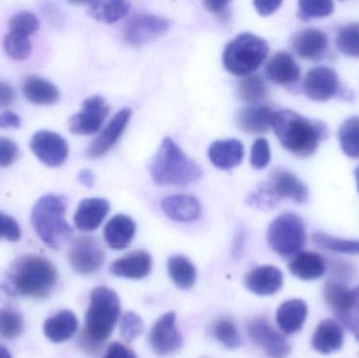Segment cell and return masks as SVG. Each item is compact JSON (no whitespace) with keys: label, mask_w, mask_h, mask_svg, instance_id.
Returning <instances> with one entry per match:
<instances>
[{"label":"cell","mask_w":359,"mask_h":358,"mask_svg":"<svg viewBox=\"0 0 359 358\" xmlns=\"http://www.w3.org/2000/svg\"><path fill=\"white\" fill-rule=\"evenodd\" d=\"M312 241L323 249L339 254H359V241L355 240L339 239L324 233H316L312 235Z\"/></svg>","instance_id":"cell-36"},{"label":"cell","mask_w":359,"mask_h":358,"mask_svg":"<svg viewBox=\"0 0 359 358\" xmlns=\"http://www.w3.org/2000/svg\"><path fill=\"white\" fill-rule=\"evenodd\" d=\"M284 283V275L280 269L270 265L259 266L247 273L245 285L257 296H267L280 291Z\"/></svg>","instance_id":"cell-17"},{"label":"cell","mask_w":359,"mask_h":358,"mask_svg":"<svg viewBox=\"0 0 359 358\" xmlns=\"http://www.w3.org/2000/svg\"><path fill=\"white\" fill-rule=\"evenodd\" d=\"M25 330L22 315L11 309H0V336L6 340L19 338Z\"/></svg>","instance_id":"cell-38"},{"label":"cell","mask_w":359,"mask_h":358,"mask_svg":"<svg viewBox=\"0 0 359 358\" xmlns=\"http://www.w3.org/2000/svg\"><path fill=\"white\" fill-rule=\"evenodd\" d=\"M339 143L348 157L359 158V117L346 120L339 128Z\"/></svg>","instance_id":"cell-34"},{"label":"cell","mask_w":359,"mask_h":358,"mask_svg":"<svg viewBox=\"0 0 359 358\" xmlns=\"http://www.w3.org/2000/svg\"><path fill=\"white\" fill-rule=\"evenodd\" d=\"M249 338L253 344L263 348L269 358H286L290 354L291 347L283 334L271 327L267 319L255 317L247 326Z\"/></svg>","instance_id":"cell-10"},{"label":"cell","mask_w":359,"mask_h":358,"mask_svg":"<svg viewBox=\"0 0 359 358\" xmlns=\"http://www.w3.org/2000/svg\"><path fill=\"white\" fill-rule=\"evenodd\" d=\"M22 90L25 98L34 104H54L60 95L55 84L38 76L25 78Z\"/></svg>","instance_id":"cell-30"},{"label":"cell","mask_w":359,"mask_h":358,"mask_svg":"<svg viewBox=\"0 0 359 358\" xmlns=\"http://www.w3.org/2000/svg\"><path fill=\"white\" fill-rule=\"evenodd\" d=\"M21 237L20 227L12 216L0 212V240L8 242H18Z\"/></svg>","instance_id":"cell-46"},{"label":"cell","mask_w":359,"mask_h":358,"mask_svg":"<svg viewBox=\"0 0 359 358\" xmlns=\"http://www.w3.org/2000/svg\"><path fill=\"white\" fill-rule=\"evenodd\" d=\"M130 117H132V111L130 109H122L121 111H118L107 124V128L90 143V146L86 149V156L90 159H97L104 156L121 138Z\"/></svg>","instance_id":"cell-15"},{"label":"cell","mask_w":359,"mask_h":358,"mask_svg":"<svg viewBox=\"0 0 359 358\" xmlns=\"http://www.w3.org/2000/svg\"><path fill=\"white\" fill-rule=\"evenodd\" d=\"M170 27V20L165 17L153 14L136 15L126 25L124 39L130 46L139 48L165 34Z\"/></svg>","instance_id":"cell-9"},{"label":"cell","mask_w":359,"mask_h":358,"mask_svg":"<svg viewBox=\"0 0 359 358\" xmlns=\"http://www.w3.org/2000/svg\"><path fill=\"white\" fill-rule=\"evenodd\" d=\"M109 207V201L101 198L82 200L74 216L75 226L83 233L96 230L107 218Z\"/></svg>","instance_id":"cell-18"},{"label":"cell","mask_w":359,"mask_h":358,"mask_svg":"<svg viewBox=\"0 0 359 358\" xmlns=\"http://www.w3.org/2000/svg\"><path fill=\"white\" fill-rule=\"evenodd\" d=\"M168 273L177 287L189 289L196 284V269L185 256H174L168 260Z\"/></svg>","instance_id":"cell-33"},{"label":"cell","mask_w":359,"mask_h":358,"mask_svg":"<svg viewBox=\"0 0 359 358\" xmlns=\"http://www.w3.org/2000/svg\"><path fill=\"white\" fill-rule=\"evenodd\" d=\"M153 269V259L145 250H137L126 254L111 264V273L116 277L141 280L147 277Z\"/></svg>","instance_id":"cell-19"},{"label":"cell","mask_w":359,"mask_h":358,"mask_svg":"<svg viewBox=\"0 0 359 358\" xmlns=\"http://www.w3.org/2000/svg\"><path fill=\"white\" fill-rule=\"evenodd\" d=\"M149 174L157 184L184 186L196 182L203 172L172 139L165 138L149 164Z\"/></svg>","instance_id":"cell-4"},{"label":"cell","mask_w":359,"mask_h":358,"mask_svg":"<svg viewBox=\"0 0 359 358\" xmlns=\"http://www.w3.org/2000/svg\"><path fill=\"white\" fill-rule=\"evenodd\" d=\"M8 27L12 33L29 37L39 29V21L29 12H20L11 17Z\"/></svg>","instance_id":"cell-42"},{"label":"cell","mask_w":359,"mask_h":358,"mask_svg":"<svg viewBox=\"0 0 359 358\" xmlns=\"http://www.w3.org/2000/svg\"><path fill=\"white\" fill-rule=\"evenodd\" d=\"M244 146L236 139L219 140L213 142L208 149L211 163L219 170H231L242 163L244 159Z\"/></svg>","instance_id":"cell-21"},{"label":"cell","mask_w":359,"mask_h":358,"mask_svg":"<svg viewBox=\"0 0 359 358\" xmlns=\"http://www.w3.org/2000/svg\"><path fill=\"white\" fill-rule=\"evenodd\" d=\"M238 92H240L241 98L245 102L257 104L266 98L268 90L267 85L261 76L250 75L247 76L241 81Z\"/></svg>","instance_id":"cell-37"},{"label":"cell","mask_w":359,"mask_h":358,"mask_svg":"<svg viewBox=\"0 0 359 358\" xmlns=\"http://www.w3.org/2000/svg\"><path fill=\"white\" fill-rule=\"evenodd\" d=\"M67 199L62 195H46L32 210L31 223L39 239L48 247L58 249L74 235L65 220Z\"/></svg>","instance_id":"cell-5"},{"label":"cell","mask_w":359,"mask_h":358,"mask_svg":"<svg viewBox=\"0 0 359 358\" xmlns=\"http://www.w3.org/2000/svg\"><path fill=\"white\" fill-rule=\"evenodd\" d=\"M58 282V273L43 256L25 254L13 261L1 288L13 296L43 300L50 296Z\"/></svg>","instance_id":"cell-1"},{"label":"cell","mask_w":359,"mask_h":358,"mask_svg":"<svg viewBox=\"0 0 359 358\" xmlns=\"http://www.w3.org/2000/svg\"><path fill=\"white\" fill-rule=\"evenodd\" d=\"M21 125V119L17 113L6 111L0 113V128H18Z\"/></svg>","instance_id":"cell-50"},{"label":"cell","mask_w":359,"mask_h":358,"mask_svg":"<svg viewBox=\"0 0 359 358\" xmlns=\"http://www.w3.org/2000/svg\"><path fill=\"white\" fill-rule=\"evenodd\" d=\"M103 358H137L136 353L121 343H113L109 345Z\"/></svg>","instance_id":"cell-48"},{"label":"cell","mask_w":359,"mask_h":358,"mask_svg":"<svg viewBox=\"0 0 359 358\" xmlns=\"http://www.w3.org/2000/svg\"><path fill=\"white\" fill-rule=\"evenodd\" d=\"M354 303L348 312L337 317L341 324L353 333L359 343V286L353 289Z\"/></svg>","instance_id":"cell-45"},{"label":"cell","mask_w":359,"mask_h":358,"mask_svg":"<svg viewBox=\"0 0 359 358\" xmlns=\"http://www.w3.org/2000/svg\"><path fill=\"white\" fill-rule=\"evenodd\" d=\"M354 174H355L356 184H358V191L359 193V166L356 168L355 172H354Z\"/></svg>","instance_id":"cell-55"},{"label":"cell","mask_w":359,"mask_h":358,"mask_svg":"<svg viewBox=\"0 0 359 358\" xmlns=\"http://www.w3.org/2000/svg\"><path fill=\"white\" fill-rule=\"evenodd\" d=\"M334 4L330 0H302L299 2V18L304 21L322 18L332 14Z\"/></svg>","instance_id":"cell-41"},{"label":"cell","mask_w":359,"mask_h":358,"mask_svg":"<svg viewBox=\"0 0 359 358\" xmlns=\"http://www.w3.org/2000/svg\"><path fill=\"white\" fill-rule=\"evenodd\" d=\"M337 46L343 54L359 57V22L350 23L339 29Z\"/></svg>","instance_id":"cell-39"},{"label":"cell","mask_w":359,"mask_h":358,"mask_svg":"<svg viewBox=\"0 0 359 358\" xmlns=\"http://www.w3.org/2000/svg\"><path fill=\"white\" fill-rule=\"evenodd\" d=\"M18 146L14 141L0 137V167L12 165L18 158Z\"/></svg>","instance_id":"cell-47"},{"label":"cell","mask_w":359,"mask_h":358,"mask_svg":"<svg viewBox=\"0 0 359 358\" xmlns=\"http://www.w3.org/2000/svg\"><path fill=\"white\" fill-rule=\"evenodd\" d=\"M308 306L303 300H289L278 307L276 323L285 334H294L302 330L307 319Z\"/></svg>","instance_id":"cell-26"},{"label":"cell","mask_w":359,"mask_h":358,"mask_svg":"<svg viewBox=\"0 0 359 358\" xmlns=\"http://www.w3.org/2000/svg\"><path fill=\"white\" fill-rule=\"evenodd\" d=\"M67 260L76 273L92 275L104 263L105 252L96 237L83 235L72 242L67 252Z\"/></svg>","instance_id":"cell-8"},{"label":"cell","mask_w":359,"mask_h":358,"mask_svg":"<svg viewBox=\"0 0 359 358\" xmlns=\"http://www.w3.org/2000/svg\"><path fill=\"white\" fill-rule=\"evenodd\" d=\"M269 46L265 39L252 33H242L226 46L223 63L229 73L249 76L267 58Z\"/></svg>","instance_id":"cell-6"},{"label":"cell","mask_w":359,"mask_h":358,"mask_svg":"<svg viewBox=\"0 0 359 358\" xmlns=\"http://www.w3.org/2000/svg\"><path fill=\"white\" fill-rule=\"evenodd\" d=\"M324 298L331 310L337 317L348 312L354 303L353 290L341 282L328 281L324 286Z\"/></svg>","instance_id":"cell-31"},{"label":"cell","mask_w":359,"mask_h":358,"mask_svg":"<svg viewBox=\"0 0 359 358\" xmlns=\"http://www.w3.org/2000/svg\"><path fill=\"white\" fill-rule=\"evenodd\" d=\"M272 128L283 147L302 158L313 155L327 136L324 123L311 121L291 109L276 111Z\"/></svg>","instance_id":"cell-3"},{"label":"cell","mask_w":359,"mask_h":358,"mask_svg":"<svg viewBox=\"0 0 359 358\" xmlns=\"http://www.w3.org/2000/svg\"><path fill=\"white\" fill-rule=\"evenodd\" d=\"M266 74L274 83L289 85L299 79L301 71L294 58L289 53L278 52L268 61Z\"/></svg>","instance_id":"cell-24"},{"label":"cell","mask_w":359,"mask_h":358,"mask_svg":"<svg viewBox=\"0 0 359 358\" xmlns=\"http://www.w3.org/2000/svg\"><path fill=\"white\" fill-rule=\"evenodd\" d=\"M136 230V223L132 218L126 214H117L105 225L103 235L109 248L122 250L132 243Z\"/></svg>","instance_id":"cell-22"},{"label":"cell","mask_w":359,"mask_h":358,"mask_svg":"<svg viewBox=\"0 0 359 358\" xmlns=\"http://www.w3.org/2000/svg\"><path fill=\"white\" fill-rule=\"evenodd\" d=\"M4 48L14 60H25L31 55V40L25 36L8 32L4 39Z\"/></svg>","instance_id":"cell-40"},{"label":"cell","mask_w":359,"mask_h":358,"mask_svg":"<svg viewBox=\"0 0 359 358\" xmlns=\"http://www.w3.org/2000/svg\"><path fill=\"white\" fill-rule=\"evenodd\" d=\"M307 240L305 225L297 214L287 212L272 221L267 233L271 249L283 258L297 256Z\"/></svg>","instance_id":"cell-7"},{"label":"cell","mask_w":359,"mask_h":358,"mask_svg":"<svg viewBox=\"0 0 359 358\" xmlns=\"http://www.w3.org/2000/svg\"><path fill=\"white\" fill-rule=\"evenodd\" d=\"M36 157L50 167L63 165L69 157V144L60 135L50 130H39L29 143Z\"/></svg>","instance_id":"cell-13"},{"label":"cell","mask_w":359,"mask_h":358,"mask_svg":"<svg viewBox=\"0 0 359 358\" xmlns=\"http://www.w3.org/2000/svg\"><path fill=\"white\" fill-rule=\"evenodd\" d=\"M344 330L341 324L333 319L322 322L312 338V347L322 354H330L341 350L344 345Z\"/></svg>","instance_id":"cell-25"},{"label":"cell","mask_w":359,"mask_h":358,"mask_svg":"<svg viewBox=\"0 0 359 358\" xmlns=\"http://www.w3.org/2000/svg\"><path fill=\"white\" fill-rule=\"evenodd\" d=\"M15 100V92L12 86L0 81V109L10 106Z\"/></svg>","instance_id":"cell-49"},{"label":"cell","mask_w":359,"mask_h":358,"mask_svg":"<svg viewBox=\"0 0 359 358\" xmlns=\"http://www.w3.org/2000/svg\"><path fill=\"white\" fill-rule=\"evenodd\" d=\"M0 358H12L10 351L2 345H0Z\"/></svg>","instance_id":"cell-54"},{"label":"cell","mask_w":359,"mask_h":358,"mask_svg":"<svg viewBox=\"0 0 359 358\" xmlns=\"http://www.w3.org/2000/svg\"><path fill=\"white\" fill-rule=\"evenodd\" d=\"M144 330V324L140 315L130 311L123 315L120 323V331L124 340L130 343L138 338Z\"/></svg>","instance_id":"cell-43"},{"label":"cell","mask_w":359,"mask_h":358,"mask_svg":"<svg viewBox=\"0 0 359 358\" xmlns=\"http://www.w3.org/2000/svg\"><path fill=\"white\" fill-rule=\"evenodd\" d=\"M289 270L303 281H312L325 275L326 262L316 252H301L289 263Z\"/></svg>","instance_id":"cell-28"},{"label":"cell","mask_w":359,"mask_h":358,"mask_svg":"<svg viewBox=\"0 0 359 358\" xmlns=\"http://www.w3.org/2000/svg\"><path fill=\"white\" fill-rule=\"evenodd\" d=\"M303 88L308 98L318 102H325L339 92V76L331 67H316L308 71Z\"/></svg>","instance_id":"cell-14"},{"label":"cell","mask_w":359,"mask_h":358,"mask_svg":"<svg viewBox=\"0 0 359 358\" xmlns=\"http://www.w3.org/2000/svg\"><path fill=\"white\" fill-rule=\"evenodd\" d=\"M266 184L278 202L282 199H291L297 203L303 204L309 195L308 187L292 172L287 170L272 172Z\"/></svg>","instance_id":"cell-16"},{"label":"cell","mask_w":359,"mask_h":358,"mask_svg":"<svg viewBox=\"0 0 359 358\" xmlns=\"http://www.w3.org/2000/svg\"><path fill=\"white\" fill-rule=\"evenodd\" d=\"M121 313L119 296L107 287H97L90 294L86 326L79 336V346L88 354H97L109 340Z\"/></svg>","instance_id":"cell-2"},{"label":"cell","mask_w":359,"mask_h":358,"mask_svg":"<svg viewBox=\"0 0 359 358\" xmlns=\"http://www.w3.org/2000/svg\"><path fill=\"white\" fill-rule=\"evenodd\" d=\"M274 111L266 105H255L240 111L238 124L248 134H264L272 128Z\"/></svg>","instance_id":"cell-29"},{"label":"cell","mask_w":359,"mask_h":358,"mask_svg":"<svg viewBox=\"0 0 359 358\" xmlns=\"http://www.w3.org/2000/svg\"><path fill=\"white\" fill-rule=\"evenodd\" d=\"M328 46V38L324 32L318 29H306L295 34L292 48L301 58L318 60Z\"/></svg>","instance_id":"cell-23"},{"label":"cell","mask_w":359,"mask_h":358,"mask_svg":"<svg viewBox=\"0 0 359 358\" xmlns=\"http://www.w3.org/2000/svg\"><path fill=\"white\" fill-rule=\"evenodd\" d=\"M109 113V104L103 97H88L82 103L81 111L69 119V130L76 135L95 134L100 130Z\"/></svg>","instance_id":"cell-12"},{"label":"cell","mask_w":359,"mask_h":358,"mask_svg":"<svg viewBox=\"0 0 359 358\" xmlns=\"http://www.w3.org/2000/svg\"><path fill=\"white\" fill-rule=\"evenodd\" d=\"M271 159V151L268 141L259 138L255 141L251 147L250 162L255 170H264Z\"/></svg>","instance_id":"cell-44"},{"label":"cell","mask_w":359,"mask_h":358,"mask_svg":"<svg viewBox=\"0 0 359 358\" xmlns=\"http://www.w3.org/2000/svg\"><path fill=\"white\" fill-rule=\"evenodd\" d=\"M88 14L101 22L111 25L123 18L128 11L130 4L128 1H90L86 2Z\"/></svg>","instance_id":"cell-32"},{"label":"cell","mask_w":359,"mask_h":358,"mask_svg":"<svg viewBox=\"0 0 359 358\" xmlns=\"http://www.w3.org/2000/svg\"><path fill=\"white\" fill-rule=\"evenodd\" d=\"M149 344L154 352L168 357L178 352L183 345L181 332L177 327V315L174 311L161 315L151 327Z\"/></svg>","instance_id":"cell-11"},{"label":"cell","mask_w":359,"mask_h":358,"mask_svg":"<svg viewBox=\"0 0 359 358\" xmlns=\"http://www.w3.org/2000/svg\"><path fill=\"white\" fill-rule=\"evenodd\" d=\"M78 180L86 187H93L95 184V174L90 170H82L78 174Z\"/></svg>","instance_id":"cell-53"},{"label":"cell","mask_w":359,"mask_h":358,"mask_svg":"<svg viewBox=\"0 0 359 358\" xmlns=\"http://www.w3.org/2000/svg\"><path fill=\"white\" fill-rule=\"evenodd\" d=\"M255 10L257 11L259 15L262 16H268V15L272 14L276 12L282 6V1H255L253 2Z\"/></svg>","instance_id":"cell-51"},{"label":"cell","mask_w":359,"mask_h":358,"mask_svg":"<svg viewBox=\"0 0 359 358\" xmlns=\"http://www.w3.org/2000/svg\"><path fill=\"white\" fill-rule=\"evenodd\" d=\"M204 6H206L209 12L213 14L223 15L225 11L227 10V6H229V2L227 1H205Z\"/></svg>","instance_id":"cell-52"},{"label":"cell","mask_w":359,"mask_h":358,"mask_svg":"<svg viewBox=\"0 0 359 358\" xmlns=\"http://www.w3.org/2000/svg\"><path fill=\"white\" fill-rule=\"evenodd\" d=\"M161 207L164 214L176 222H194L201 216L200 202L189 195H168L162 201Z\"/></svg>","instance_id":"cell-20"},{"label":"cell","mask_w":359,"mask_h":358,"mask_svg":"<svg viewBox=\"0 0 359 358\" xmlns=\"http://www.w3.org/2000/svg\"><path fill=\"white\" fill-rule=\"evenodd\" d=\"M78 329V319L75 313L62 310L44 322L43 333L48 340L61 344L71 340Z\"/></svg>","instance_id":"cell-27"},{"label":"cell","mask_w":359,"mask_h":358,"mask_svg":"<svg viewBox=\"0 0 359 358\" xmlns=\"http://www.w3.org/2000/svg\"><path fill=\"white\" fill-rule=\"evenodd\" d=\"M212 336L227 349L238 348L242 343L240 332L234 322L229 317H221L212 325Z\"/></svg>","instance_id":"cell-35"}]
</instances>
